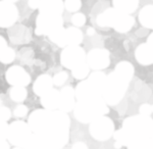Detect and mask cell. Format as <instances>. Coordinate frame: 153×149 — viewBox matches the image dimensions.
<instances>
[{"instance_id":"obj_1","label":"cell","mask_w":153,"mask_h":149,"mask_svg":"<svg viewBox=\"0 0 153 149\" xmlns=\"http://www.w3.org/2000/svg\"><path fill=\"white\" fill-rule=\"evenodd\" d=\"M29 123L35 133L37 147H61L68 141L70 120L65 111L36 110Z\"/></svg>"},{"instance_id":"obj_2","label":"cell","mask_w":153,"mask_h":149,"mask_svg":"<svg viewBox=\"0 0 153 149\" xmlns=\"http://www.w3.org/2000/svg\"><path fill=\"white\" fill-rule=\"evenodd\" d=\"M105 102L106 101L103 100L101 96L79 100L75 107L76 118L83 123L93 121L108 111Z\"/></svg>"},{"instance_id":"obj_3","label":"cell","mask_w":153,"mask_h":149,"mask_svg":"<svg viewBox=\"0 0 153 149\" xmlns=\"http://www.w3.org/2000/svg\"><path fill=\"white\" fill-rule=\"evenodd\" d=\"M97 24L100 27H112L120 33L130 31L135 25V21L129 13L114 8H108L97 17Z\"/></svg>"},{"instance_id":"obj_4","label":"cell","mask_w":153,"mask_h":149,"mask_svg":"<svg viewBox=\"0 0 153 149\" xmlns=\"http://www.w3.org/2000/svg\"><path fill=\"white\" fill-rule=\"evenodd\" d=\"M128 83L120 76L113 72L106 78L105 85L103 88V98L108 104H117L124 97L125 92L127 90Z\"/></svg>"},{"instance_id":"obj_5","label":"cell","mask_w":153,"mask_h":149,"mask_svg":"<svg viewBox=\"0 0 153 149\" xmlns=\"http://www.w3.org/2000/svg\"><path fill=\"white\" fill-rule=\"evenodd\" d=\"M30 125L24 121H16L8 127L7 140L19 147H35V135Z\"/></svg>"},{"instance_id":"obj_6","label":"cell","mask_w":153,"mask_h":149,"mask_svg":"<svg viewBox=\"0 0 153 149\" xmlns=\"http://www.w3.org/2000/svg\"><path fill=\"white\" fill-rule=\"evenodd\" d=\"M90 133L96 140L104 141L109 139L113 134V124L111 120L101 115L91 121Z\"/></svg>"},{"instance_id":"obj_7","label":"cell","mask_w":153,"mask_h":149,"mask_svg":"<svg viewBox=\"0 0 153 149\" xmlns=\"http://www.w3.org/2000/svg\"><path fill=\"white\" fill-rule=\"evenodd\" d=\"M62 27V19L59 14L41 13L37 21V35H49L56 29Z\"/></svg>"},{"instance_id":"obj_8","label":"cell","mask_w":153,"mask_h":149,"mask_svg":"<svg viewBox=\"0 0 153 149\" xmlns=\"http://www.w3.org/2000/svg\"><path fill=\"white\" fill-rule=\"evenodd\" d=\"M85 52L79 45H68L61 53V63L65 68L73 69L78 64L84 63Z\"/></svg>"},{"instance_id":"obj_9","label":"cell","mask_w":153,"mask_h":149,"mask_svg":"<svg viewBox=\"0 0 153 149\" xmlns=\"http://www.w3.org/2000/svg\"><path fill=\"white\" fill-rule=\"evenodd\" d=\"M18 8L12 2L4 1L0 2V26L2 28H8L12 26L18 19Z\"/></svg>"},{"instance_id":"obj_10","label":"cell","mask_w":153,"mask_h":149,"mask_svg":"<svg viewBox=\"0 0 153 149\" xmlns=\"http://www.w3.org/2000/svg\"><path fill=\"white\" fill-rule=\"evenodd\" d=\"M87 63L91 69H105L109 64V55L103 49H93L87 56Z\"/></svg>"},{"instance_id":"obj_11","label":"cell","mask_w":153,"mask_h":149,"mask_svg":"<svg viewBox=\"0 0 153 149\" xmlns=\"http://www.w3.org/2000/svg\"><path fill=\"white\" fill-rule=\"evenodd\" d=\"M6 79L13 86H27L31 81L28 73L19 66H12L6 72Z\"/></svg>"},{"instance_id":"obj_12","label":"cell","mask_w":153,"mask_h":149,"mask_svg":"<svg viewBox=\"0 0 153 149\" xmlns=\"http://www.w3.org/2000/svg\"><path fill=\"white\" fill-rule=\"evenodd\" d=\"M75 96L76 93L71 87H65L60 91V103L59 109L62 111H71L75 106Z\"/></svg>"},{"instance_id":"obj_13","label":"cell","mask_w":153,"mask_h":149,"mask_svg":"<svg viewBox=\"0 0 153 149\" xmlns=\"http://www.w3.org/2000/svg\"><path fill=\"white\" fill-rule=\"evenodd\" d=\"M39 8L41 13L60 16L65 8V3L62 2V0H41Z\"/></svg>"},{"instance_id":"obj_14","label":"cell","mask_w":153,"mask_h":149,"mask_svg":"<svg viewBox=\"0 0 153 149\" xmlns=\"http://www.w3.org/2000/svg\"><path fill=\"white\" fill-rule=\"evenodd\" d=\"M135 56L138 63L141 64H144V66L151 64L153 63V49L148 43L141 44L136 49Z\"/></svg>"},{"instance_id":"obj_15","label":"cell","mask_w":153,"mask_h":149,"mask_svg":"<svg viewBox=\"0 0 153 149\" xmlns=\"http://www.w3.org/2000/svg\"><path fill=\"white\" fill-rule=\"evenodd\" d=\"M53 84V79H51L47 74H43L36 80L35 84H34V91L37 95L43 96L52 90Z\"/></svg>"},{"instance_id":"obj_16","label":"cell","mask_w":153,"mask_h":149,"mask_svg":"<svg viewBox=\"0 0 153 149\" xmlns=\"http://www.w3.org/2000/svg\"><path fill=\"white\" fill-rule=\"evenodd\" d=\"M59 103H60V92L54 90V89L42 96V105L46 109L53 110V109L59 107Z\"/></svg>"},{"instance_id":"obj_17","label":"cell","mask_w":153,"mask_h":149,"mask_svg":"<svg viewBox=\"0 0 153 149\" xmlns=\"http://www.w3.org/2000/svg\"><path fill=\"white\" fill-rule=\"evenodd\" d=\"M140 23L146 29H153V5L143 7L139 13Z\"/></svg>"},{"instance_id":"obj_18","label":"cell","mask_w":153,"mask_h":149,"mask_svg":"<svg viewBox=\"0 0 153 149\" xmlns=\"http://www.w3.org/2000/svg\"><path fill=\"white\" fill-rule=\"evenodd\" d=\"M115 73L122 77L124 80L129 82L133 78V74H134V66H132V63H128V61H122L115 68Z\"/></svg>"},{"instance_id":"obj_19","label":"cell","mask_w":153,"mask_h":149,"mask_svg":"<svg viewBox=\"0 0 153 149\" xmlns=\"http://www.w3.org/2000/svg\"><path fill=\"white\" fill-rule=\"evenodd\" d=\"M113 5L118 10L130 14L137 9L138 0H113Z\"/></svg>"},{"instance_id":"obj_20","label":"cell","mask_w":153,"mask_h":149,"mask_svg":"<svg viewBox=\"0 0 153 149\" xmlns=\"http://www.w3.org/2000/svg\"><path fill=\"white\" fill-rule=\"evenodd\" d=\"M66 32V43L68 45H79L83 40V34L78 27L65 29Z\"/></svg>"},{"instance_id":"obj_21","label":"cell","mask_w":153,"mask_h":149,"mask_svg":"<svg viewBox=\"0 0 153 149\" xmlns=\"http://www.w3.org/2000/svg\"><path fill=\"white\" fill-rule=\"evenodd\" d=\"M48 36L50 37L51 41L54 42L55 44H57L58 46L63 47L68 45V43H66V32L65 29H63L62 27L56 29L55 31H53Z\"/></svg>"},{"instance_id":"obj_22","label":"cell","mask_w":153,"mask_h":149,"mask_svg":"<svg viewBox=\"0 0 153 149\" xmlns=\"http://www.w3.org/2000/svg\"><path fill=\"white\" fill-rule=\"evenodd\" d=\"M10 97L16 102H22L27 97V90L25 86H14L10 90Z\"/></svg>"},{"instance_id":"obj_23","label":"cell","mask_w":153,"mask_h":149,"mask_svg":"<svg viewBox=\"0 0 153 149\" xmlns=\"http://www.w3.org/2000/svg\"><path fill=\"white\" fill-rule=\"evenodd\" d=\"M89 64L82 63L80 64H78L73 69V76L75 77L76 79H84L89 74V71H90V68H89Z\"/></svg>"},{"instance_id":"obj_24","label":"cell","mask_w":153,"mask_h":149,"mask_svg":"<svg viewBox=\"0 0 153 149\" xmlns=\"http://www.w3.org/2000/svg\"><path fill=\"white\" fill-rule=\"evenodd\" d=\"M14 57H16V52L13 49L9 48L8 46L0 48V59L3 63H11V61H13Z\"/></svg>"},{"instance_id":"obj_25","label":"cell","mask_w":153,"mask_h":149,"mask_svg":"<svg viewBox=\"0 0 153 149\" xmlns=\"http://www.w3.org/2000/svg\"><path fill=\"white\" fill-rule=\"evenodd\" d=\"M65 7L68 9V11H78L81 8V0H65Z\"/></svg>"},{"instance_id":"obj_26","label":"cell","mask_w":153,"mask_h":149,"mask_svg":"<svg viewBox=\"0 0 153 149\" xmlns=\"http://www.w3.org/2000/svg\"><path fill=\"white\" fill-rule=\"evenodd\" d=\"M68 80V74L65 72H59L58 74H56L53 78V83L56 86H61L65 83Z\"/></svg>"},{"instance_id":"obj_27","label":"cell","mask_w":153,"mask_h":149,"mask_svg":"<svg viewBox=\"0 0 153 149\" xmlns=\"http://www.w3.org/2000/svg\"><path fill=\"white\" fill-rule=\"evenodd\" d=\"M71 23L76 27H82L86 23V16L83 13H76L71 17Z\"/></svg>"},{"instance_id":"obj_28","label":"cell","mask_w":153,"mask_h":149,"mask_svg":"<svg viewBox=\"0 0 153 149\" xmlns=\"http://www.w3.org/2000/svg\"><path fill=\"white\" fill-rule=\"evenodd\" d=\"M27 112H28V107L25 105H22V104L14 109V115L18 118H24L27 115Z\"/></svg>"},{"instance_id":"obj_29","label":"cell","mask_w":153,"mask_h":149,"mask_svg":"<svg viewBox=\"0 0 153 149\" xmlns=\"http://www.w3.org/2000/svg\"><path fill=\"white\" fill-rule=\"evenodd\" d=\"M153 112V105L150 104H143L140 107V113L143 115H148L149 116Z\"/></svg>"},{"instance_id":"obj_30","label":"cell","mask_w":153,"mask_h":149,"mask_svg":"<svg viewBox=\"0 0 153 149\" xmlns=\"http://www.w3.org/2000/svg\"><path fill=\"white\" fill-rule=\"evenodd\" d=\"M0 115H1V121H6L10 118V110L5 106H1L0 109Z\"/></svg>"},{"instance_id":"obj_31","label":"cell","mask_w":153,"mask_h":149,"mask_svg":"<svg viewBox=\"0 0 153 149\" xmlns=\"http://www.w3.org/2000/svg\"><path fill=\"white\" fill-rule=\"evenodd\" d=\"M41 0H29V6L33 9H36L40 7Z\"/></svg>"},{"instance_id":"obj_32","label":"cell","mask_w":153,"mask_h":149,"mask_svg":"<svg viewBox=\"0 0 153 149\" xmlns=\"http://www.w3.org/2000/svg\"><path fill=\"white\" fill-rule=\"evenodd\" d=\"M147 33H146V29H141V30H139V31L137 32V36H140V37H143V36H145Z\"/></svg>"},{"instance_id":"obj_33","label":"cell","mask_w":153,"mask_h":149,"mask_svg":"<svg viewBox=\"0 0 153 149\" xmlns=\"http://www.w3.org/2000/svg\"><path fill=\"white\" fill-rule=\"evenodd\" d=\"M148 44L150 45V47L153 49V34H151L149 36V38H148V42H147Z\"/></svg>"},{"instance_id":"obj_34","label":"cell","mask_w":153,"mask_h":149,"mask_svg":"<svg viewBox=\"0 0 153 149\" xmlns=\"http://www.w3.org/2000/svg\"><path fill=\"white\" fill-rule=\"evenodd\" d=\"M87 34L88 36H93V35H95V30L93 28H89L87 30Z\"/></svg>"},{"instance_id":"obj_35","label":"cell","mask_w":153,"mask_h":149,"mask_svg":"<svg viewBox=\"0 0 153 149\" xmlns=\"http://www.w3.org/2000/svg\"><path fill=\"white\" fill-rule=\"evenodd\" d=\"M73 147L74 148H76V147H85V148H87V145L80 142V143H76V144H75V145H73Z\"/></svg>"},{"instance_id":"obj_36","label":"cell","mask_w":153,"mask_h":149,"mask_svg":"<svg viewBox=\"0 0 153 149\" xmlns=\"http://www.w3.org/2000/svg\"><path fill=\"white\" fill-rule=\"evenodd\" d=\"M4 1H8V2H12V3H13V2L18 1V0H4Z\"/></svg>"}]
</instances>
